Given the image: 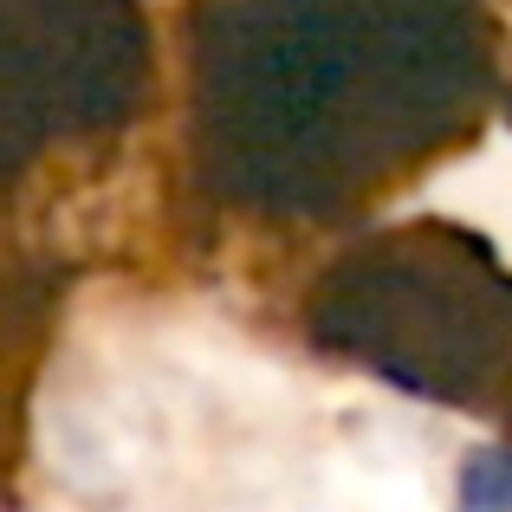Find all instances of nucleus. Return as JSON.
<instances>
[{
  "instance_id": "obj_1",
  "label": "nucleus",
  "mask_w": 512,
  "mask_h": 512,
  "mask_svg": "<svg viewBox=\"0 0 512 512\" xmlns=\"http://www.w3.org/2000/svg\"><path fill=\"white\" fill-rule=\"evenodd\" d=\"M461 512H512V448H480L461 461Z\"/></svg>"
}]
</instances>
